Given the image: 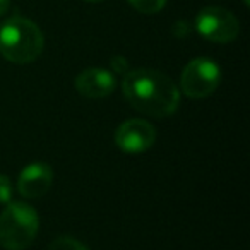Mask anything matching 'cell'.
I'll list each match as a JSON object with an SVG mask.
<instances>
[{
    "label": "cell",
    "instance_id": "cell-1",
    "mask_svg": "<svg viewBox=\"0 0 250 250\" xmlns=\"http://www.w3.org/2000/svg\"><path fill=\"white\" fill-rule=\"evenodd\" d=\"M122 89L137 111L151 117H170L180 103V91L173 81L154 69L129 70L124 77Z\"/></svg>",
    "mask_w": 250,
    "mask_h": 250
},
{
    "label": "cell",
    "instance_id": "cell-2",
    "mask_svg": "<svg viewBox=\"0 0 250 250\" xmlns=\"http://www.w3.org/2000/svg\"><path fill=\"white\" fill-rule=\"evenodd\" d=\"M45 38L40 28L26 18H14L0 26V53L12 63L35 62L43 52Z\"/></svg>",
    "mask_w": 250,
    "mask_h": 250
},
{
    "label": "cell",
    "instance_id": "cell-3",
    "mask_svg": "<svg viewBox=\"0 0 250 250\" xmlns=\"http://www.w3.org/2000/svg\"><path fill=\"white\" fill-rule=\"evenodd\" d=\"M40 219L26 202H9L0 214V245L5 250H24L35 242Z\"/></svg>",
    "mask_w": 250,
    "mask_h": 250
},
{
    "label": "cell",
    "instance_id": "cell-4",
    "mask_svg": "<svg viewBox=\"0 0 250 250\" xmlns=\"http://www.w3.org/2000/svg\"><path fill=\"white\" fill-rule=\"evenodd\" d=\"M221 79L219 65L211 59H194L185 65L180 76V87L188 98H208L216 91Z\"/></svg>",
    "mask_w": 250,
    "mask_h": 250
},
{
    "label": "cell",
    "instance_id": "cell-5",
    "mask_svg": "<svg viewBox=\"0 0 250 250\" xmlns=\"http://www.w3.org/2000/svg\"><path fill=\"white\" fill-rule=\"evenodd\" d=\"M195 29L202 38L214 43H228L238 36V19L223 7H204L195 16Z\"/></svg>",
    "mask_w": 250,
    "mask_h": 250
},
{
    "label": "cell",
    "instance_id": "cell-6",
    "mask_svg": "<svg viewBox=\"0 0 250 250\" xmlns=\"http://www.w3.org/2000/svg\"><path fill=\"white\" fill-rule=\"evenodd\" d=\"M156 141V130L143 118H130L124 122L115 132V143L124 153L137 154L147 151Z\"/></svg>",
    "mask_w": 250,
    "mask_h": 250
},
{
    "label": "cell",
    "instance_id": "cell-7",
    "mask_svg": "<svg viewBox=\"0 0 250 250\" xmlns=\"http://www.w3.org/2000/svg\"><path fill=\"white\" fill-rule=\"evenodd\" d=\"M53 182V170L48 163L36 161L19 173L18 190L26 199H40L48 192Z\"/></svg>",
    "mask_w": 250,
    "mask_h": 250
},
{
    "label": "cell",
    "instance_id": "cell-8",
    "mask_svg": "<svg viewBox=\"0 0 250 250\" xmlns=\"http://www.w3.org/2000/svg\"><path fill=\"white\" fill-rule=\"evenodd\" d=\"M115 77L110 70L96 69L91 67L86 69L76 77V89L89 100H100L108 94L113 93L115 89Z\"/></svg>",
    "mask_w": 250,
    "mask_h": 250
},
{
    "label": "cell",
    "instance_id": "cell-9",
    "mask_svg": "<svg viewBox=\"0 0 250 250\" xmlns=\"http://www.w3.org/2000/svg\"><path fill=\"white\" fill-rule=\"evenodd\" d=\"M129 4L143 14H156L165 7L167 0H129Z\"/></svg>",
    "mask_w": 250,
    "mask_h": 250
},
{
    "label": "cell",
    "instance_id": "cell-10",
    "mask_svg": "<svg viewBox=\"0 0 250 250\" xmlns=\"http://www.w3.org/2000/svg\"><path fill=\"white\" fill-rule=\"evenodd\" d=\"M48 250H89L84 243L72 236H59L50 243Z\"/></svg>",
    "mask_w": 250,
    "mask_h": 250
},
{
    "label": "cell",
    "instance_id": "cell-11",
    "mask_svg": "<svg viewBox=\"0 0 250 250\" xmlns=\"http://www.w3.org/2000/svg\"><path fill=\"white\" fill-rule=\"evenodd\" d=\"M12 201V184L9 177L0 175V204H9Z\"/></svg>",
    "mask_w": 250,
    "mask_h": 250
},
{
    "label": "cell",
    "instance_id": "cell-12",
    "mask_svg": "<svg viewBox=\"0 0 250 250\" xmlns=\"http://www.w3.org/2000/svg\"><path fill=\"white\" fill-rule=\"evenodd\" d=\"M111 67H113V70L118 74H127V69H129L127 60L122 59V57H113V59H111Z\"/></svg>",
    "mask_w": 250,
    "mask_h": 250
},
{
    "label": "cell",
    "instance_id": "cell-13",
    "mask_svg": "<svg viewBox=\"0 0 250 250\" xmlns=\"http://www.w3.org/2000/svg\"><path fill=\"white\" fill-rule=\"evenodd\" d=\"M9 5H11V0H0V16H4L9 11Z\"/></svg>",
    "mask_w": 250,
    "mask_h": 250
},
{
    "label": "cell",
    "instance_id": "cell-14",
    "mask_svg": "<svg viewBox=\"0 0 250 250\" xmlns=\"http://www.w3.org/2000/svg\"><path fill=\"white\" fill-rule=\"evenodd\" d=\"M243 4H245V5H249V4H250V0H243Z\"/></svg>",
    "mask_w": 250,
    "mask_h": 250
},
{
    "label": "cell",
    "instance_id": "cell-15",
    "mask_svg": "<svg viewBox=\"0 0 250 250\" xmlns=\"http://www.w3.org/2000/svg\"><path fill=\"white\" fill-rule=\"evenodd\" d=\"M86 2H100V0H86Z\"/></svg>",
    "mask_w": 250,
    "mask_h": 250
}]
</instances>
